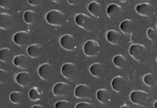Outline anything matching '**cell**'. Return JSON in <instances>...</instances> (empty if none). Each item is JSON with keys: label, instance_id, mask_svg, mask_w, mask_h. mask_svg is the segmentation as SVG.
<instances>
[{"label": "cell", "instance_id": "1", "mask_svg": "<svg viewBox=\"0 0 157 108\" xmlns=\"http://www.w3.org/2000/svg\"><path fill=\"white\" fill-rule=\"evenodd\" d=\"M130 100L135 105L145 107L149 102V95L143 90H134L130 94Z\"/></svg>", "mask_w": 157, "mask_h": 108}, {"label": "cell", "instance_id": "2", "mask_svg": "<svg viewBox=\"0 0 157 108\" xmlns=\"http://www.w3.org/2000/svg\"><path fill=\"white\" fill-rule=\"evenodd\" d=\"M130 56L138 62H143L147 57V48L145 45L139 43L133 44L129 49Z\"/></svg>", "mask_w": 157, "mask_h": 108}, {"label": "cell", "instance_id": "3", "mask_svg": "<svg viewBox=\"0 0 157 108\" xmlns=\"http://www.w3.org/2000/svg\"><path fill=\"white\" fill-rule=\"evenodd\" d=\"M75 22L78 27L87 32H91L95 28L94 20L84 13L78 14L75 17Z\"/></svg>", "mask_w": 157, "mask_h": 108}, {"label": "cell", "instance_id": "4", "mask_svg": "<svg viewBox=\"0 0 157 108\" xmlns=\"http://www.w3.org/2000/svg\"><path fill=\"white\" fill-rule=\"evenodd\" d=\"M46 20L48 24L53 26H60L65 20V15L60 10L53 9L47 13Z\"/></svg>", "mask_w": 157, "mask_h": 108}, {"label": "cell", "instance_id": "5", "mask_svg": "<svg viewBox=\"0 0 157 108\" xmlns=\"http://www.w3.org/2000/svg\"><path fill=\"white\" fill-rule=\"evenodd\" d=\"M38 74L42 80L46 81H50L54 78L56 70L52 64L44 63L40 67Z\"/></svg>", "mask_w": 157, "mask_h": 108}, {"label": "cell", "instance_id": "6", "mask_svg": "<svg viewBox=\"0 0 157 108\" xmlns=\"http://www.w3.org/2000/svg\"><path fill=\"white\" fill-rule=\"evenodd\" d=\"M83 51L86 56L94 57L99 54L100 51V46L96 41L90 39L85 43L83 47Z\"/></svg>", "mask_w": 157, "mask_h": 108}, {"label": "cell", "instance_id": "7", "mask_svg": "<svg viewBox=\"0 0 157 108\" xmlns=\"http://www.w3.org/2000/svg\"><path fill=\"white\" fill-rule=\"evenodd\" d=\"M13 42L20 47L29 45L31 41L30 33L25 31H21L16 33L13 37Z\"/></svg>", "mask_w": 157, "mask_h": 108}, {"label": "cell", "instance_id": "8", "mask_svg": "<svg viewBox=\"0 0 157 108\" xmlns=\"http://www.w3.org/2000/svg\"><path fill=\"white\" fill-rule=\"evenodd\" d=\"M77 67L72 63H65L61 68V74L69 81H73L77 74Z\"/></svg>", "mask_w": 157, "mask_h": 108}, {"label": "cell", "instance_id": "9", "mask_svg": "<svg viewBox=\"0 0 157 108\" xmlns=\"http://www.w3.org/2000/svg\"><path fill=\"white\" fill-rule=\"evenodd\" d=\"M60 45L61 47L67 51H73L75 49L76 43L75 39L72 35L67 34L61 38Z\"/></svg>", "mask_w": 157, "mask_h": 108}, {"label": "cell", "instance_id": "10", "mask_svg": "<svg viewBox=\"0 0 157 108\" xmlns=\"http://www.w3.org/2000/svg\"><path fill=\"white\" fill-rule=\"evenodd\" d=\"M74 95L78 99H88L91 95V89L86 84H80L75 88Z\"/></svg>", "mask_w": 157, "mask_h": 108}, {"label": "cell", "instance_id": "11", "mask_svg": "<svg viewBox=\"0 0 157 108\" xmlns=\"http://www.w3.org/2000/svg\"><path fill=\"white\" fill-rule=\"evenodd\" d=\"M127 80L123 76L118 75L113 78L111 85L113 89L117 93L123 92L127 86Z\"/></svg>", "mask_w": 157, "mask_h": 108}, {"label": "cell", "instance_id": "12", "mask_svg": "<svg viewBox=\"0 0 157 108\" xmlns=\"http://www.w3.org/2000/svg\"><path fill=\"white\" fill-rule=\"evenodd\" d=\"M123 12V9L120 5L115 3L110 5L106 9L107 15L110 19L115 20L121 16Z\"/></svg>", "mask_w": 157, "mask_h": 108}, {"label": "cell", "instance_id": "13", "mask_svg": "<svg viewBox=\"0 0 157 108\" xmlns=\"http://www.w3.org/2000/svg\"><path fill=\"white\" fill-rule=\"evenodd\" d=\"M136 10L139 15L149 17L153 14L154 8L153 6L151 3L145 2L138 5L136 6Z\"/></svg>", "mask_w": 157, "mask_h": 108}, {"label": "cell", "instance_id": "14", "mask_svg": "<svg viewBox=\"0 0 157 108\" xmlns=\"http://www.w3.org/2000/svg\"><path fill=\"white\" fill-rule=\"evenodd\" d=\"M70 91L69 85L64 82H59L55 84L53 88V94L55 96L61 97L65 96Z\"/></svg>", "mask_w": 157, "mask_h": 108}, {"label": "cell", "instance_id": "15", "mask_svg": "<svg viewBox=\"0 0 157 108\" xmlns=\"http://www.w3.org/2000/svg\"><path fill=\"white\" fill-rule=\"evenodd\" d=\"M0 19V27L3 30H9L13 26V19L12 16L9 13H1Z\"/></svg>", "mask_w": 157, "mask_h": 108}, {"label": "cell", "instance_id": "16", "mask_svg": "<svg viewBox=\"0 0 157 108\" xmlns=\"http://www.w3.org/2000/svg\"><path fill=\"white\" fill-rule=\"evenodd\" d=\"M16 81L22 87H26L30 85L31 81L30 74L27 72H20L16 75Z\"/></svg>", "mask_w": 157, "mask_h": 108}, {"label": "cell", "instance_id": "17", "mask_svg": "<svg viewBox=\"0 0 157 108\" xmlns=\"http://www.w3.org/2000/svg\"><path fill=\"white\" fill-rule=\"evenodd\" d=\"M88 11L95 17L100 18L103 13V7L100 3L93 1L91 2L88 7Z\"/></svg>", "mask_w": 157, "mask_h": 108}, {"label": "cell", "instance_id": "18", "mask_svg": "<svg viewBox=\"0 0 157 108\" xmlns=\"http://www.w3.org/2000/svg\"><path fill=\"white\" fill-rule=\"evenodd\" d=\"M106 38L112 45H119L122 41V37L118 31L112 30L108 31L106 34Z\"/></svg>", "mask_w": 157, "mask_h": 108}, {"label": "cell", "instance_id": "19", "mask_svg": "<svg viewBox=\"0 0 157 108\" xmlns=\"http://www.w3.org/2000/svg\"><path fill=\"white\" fill-rule=\"evenodd\" d=\"M91 74L97 78H101L104 74V67L101 63H93L89 68Z\"/></svg>", "mask_w": 157, "mask_h": 108}, {"label": "cell", "instance_id": "20", "mask_svg": "<svg viewBox=\"0 0 157 108\" xmlns=\"http://www.w3.org/2000/svg\"><path fill=\"white\" fill-rule=\"evenodd\" d=\"M97 98L100 103L106 104L110 100L111 94L107 89H100L97 91Z\"/></svg>", "mask_w": 157, "mask_h": 108}, {"label": "cell", "instance_id": "21", "mask_svg": "<svg viewBox=\"0 0 157 108\" xmlns=\"http://www.w3.org/2000/svg\"><path fill=\"white\" fill-rule=\"evenodd\" d=\"M13 64L18 68L26 69L28 64L27 57L24 54L17 55L13 59Z\"/></svg>", "mask_w": 157, "mask_h": 108}, {"label": "cell", "instance_id": "22", "mask_svg": "<svg viewBox=\"0 0 157 108\" xmlns=\"http://www.w3.org/2000/svg\"><path fill=\"white\" fill-rule=\"evenodd\" d=\"M27 53L31 58H37L41 53V47L38 44H33L27 48Z\"/></svg>", "mask_w": 157, "mask_h": 108}, {"label": "cell", "instance_id": "23", "mask_svg": "<svg viewBox=\"0 0 157 108\" xmlns=\"http://www.w3.org/2000/svg\"><path fill=\"white\" fill-rule=\"evenodd\" d=\"M133 22L130 19H126L121 22L120 24V29L122 33L128 34L132 32L133 30Z\"/></svg>", "mask_w": 157, "mask_h": 108}, {"label": "cell", "instance_id": "24", "mask_svg": "<svg viewBox=\"0 0 157 108\" xmlns=\"http://www.w3.org/2000/svg\"><path fill=\"white\" fill-rule=\"evenodd\" d=\"M113 63L119 69H123L127 66V59L124 56L117 54L113 58Z\"/></svg>", "mask_w": 157, "mask_h": 108}, {"label": "cell", "instance_id": "25", "mask_svg": "<svg viewBox=\"0 0 157 108\" xmlns=\"http://www.w3.org/2000/svg\"><path fill=\"white\" fill-rule=\"evenodd\" d=\"M36 13L33 10H27L24 14V20L27 24H33L36 21Z\"/></svg>", "mask_w": 157, "mask_h": 108}, {"label": "cell", "instance_id": "26", "mask_svg": "<svg viewBox=\"0 0 157 108\" xmlns=\"http://www.w3.org/2000/svg\"><path fill=\"white\" fill-rule=\"evenodd\" d=\"M1 60L3 63H9L12 58V52L8 48H2L1 49Z\"/></svg>", "mask_w": 157, "mask_h": 108}, {"label": "cell", "instance_id": "27", "mask_svg": "<svg viewBox=\"0 0 157 108\" xmlns=\"http://www.w3.org/2000/svg\"><path fill=\"white\" fill-rule=\"evenodd\" d=\"M23 99L22 94L20 92H13L10 95V100L14 104H20Z\"/></svg>", "mask_w": 157, "mask_h": 108}, {"label": "cell", "instance_id": "28", "mask_svg": "<svg viewBox=\"0 0 157 108\" xmlns=\"http://www.w3.org/2000/svg\"><path fill=\"white\" fill-rule=\"evenodd\" d=\"M29 96L31 100L37 102L41 99V94L37 88L33 87L29 91Z\"/></svg>", "mask_w": 157, "mask_h": 108}, {"label": "cell", "instance_id": "29", "mask_svg": "<svg viewBox=\"0 0 157 108\" xmlns=\"http://www.w3.org/2000/svg\"><path fill=\"white\" fill-rule=\"evenodd\" d=\"M143 81L148 87H153L156 84V79L151 73H148L143 77Z\"/></svg>", "mask_w": 157, "mask_h": 108}, {"label": "cell", "instance_id": "30", "mask_svg": "<svg viewBox=\"0 0 157 108\" xmlns=\"http://www.w3.org/2000/svg\"><path fill=\"white\" fill-rule=\"evenodd\" d=\"M71 103L67 100H61L56 103L55 108H71Z\"/></svg>", "mask_w": 157, "mask_h": 108}, {"label": "cell", "instance_id": "31", "mask_svg": "<svg viewBox=\"0 0 157 108\" xmlns=\"http://www.w3.org/2000/svg\"><path fill=\"white\" fill-rule=\"evenodd\" d=\"M147 37L149 40L151 41H154L157 37V33L156 31L153 28H149L147 32Z\"/></svg>", "mask_w": 157, "mask_h": 108}, {"label": "cell", "instance_id": "32", "mask_svg": "<svg viewBox=\"0 0 157 108\" xmlns=\"http://www.w3.org/2000/svg\"><path fill=\"white\" fill-rule=\"evenodd\" d=\"M8 74L6 71L3 69H1V83H5L7 81Z\"/></svg>", "mask_w": 157, "mask_h": 108}, {"label": "cell", "instance_id": "33", "mask_svg": "<svg viewBox=\"0 0 157 108\" xmlns=\"http://www.w3.org/2000/svg\"><path fill=\"white\" fill-rule=\"evenodd\" d=\"M75 108H94L93 105L89 103H79L76 105Z\"/></svg>", "mask_w": 157, "mask_h": 108}, {"label": "cell", "instance_id": "34", "mask_svg": "<svg viewBox=\"0 0 157 108\" xmlns=\"http://www.w3.org/2000/svg\"><path fill=\"white\" fill-rule=\"evenodd\" d=\"M11 1H7V0H1V7L2 8H3L4 9H7L8 8H9L10 6V2Z\"/></svg>", "mask_w": 157, "mask_h": 108}, {"label": "cell", "instance_id": "35", "mask_svg": "<svg viewBox=\"0 0 157 108\" xmlns=\"http://www.w3.org/2000/svg\"><path fill=\"white\" fill-rule=\"evenodd\" d=\"M28 3L32 6L37 7L40 6L42 4V1L40 0H30L28 1Z\"/></svg>", "mask_w": 157, "mask_h": 108}, {"label": "cell", "instance_id": "36", "mask_svg": "<svg viewBox=\"0 0 157 108\" xmlns=\"http://www.w3.org/2000/svg\"><path fill=\"white\" fill-rule=\"evenodd\" d=\"M68 2L71 5L76 6V5H78V3H80V1H77V0H73V1H69Z\"/></svg>", "mask_w": 157, "mask_h": 108}, {"label": "cell", "instance_id": "37", "mask_svg": "<svg viewBox=\"0 0 157 108\" xmlns=\"http://www.w3.org/2000/svg\"><path fill=\"white\" fill-rule=\"evenodd\" d=\"M121 108H132L128 104H124L121 106Z\"/></svg>", "mask_w": 157, "mask_h": 108}, {"label": "cell", "instance_id": "38", "mask_svg": "<svg viewBox=\"0 0 157 108\" xmlns=\"http://www.w3.org/2000/svg\"><path fill=\"white\" fill-rule=\"evenodd\" d=\"M32 108H44L43 106L40 105H35L33 106Z\"/></svg>", "mask_w": 157, "mask_h": 108}, {"label": "cell", "instance_id": "39", "mask_svg": "<svg viewBox=\"0 0 157 108\" xmlns=\"http://www.w3.org/2000/svg\"><path fill=\"white\" fill-rule=\"evenodd\" d=\"M154 108H157V101H155V103H154Z\"/></svg>", "mask_w": 157, "mask_h": 108}, {"label": "cell", "instance_id": "40", "mask_svg": "<svg viewBox=\"0 0 157 108\" xmlns=\"http://www.w3.org/2000/svg\"><path fill=\"white\" fill-rule=\"evenodd\" d=\"M156 61H157V59H156Z\"/></svg>", "mask_w": 157, "mask_h": 108}, {"label": "cell", "instance_id": "41", "mask_svg": "<svg viewBox=\"0 0 157 108\" xmlns=\"http://www.w3.org/2000/svg\"></svg>", "mask_w": 157, "mask_h": 108}]
</instances>
